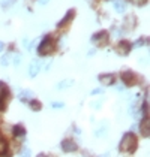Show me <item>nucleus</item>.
Returning <instances> with one entry per match:
<instances>
[{
  "mask_svg": "<svg viewBox=\"0 0 150 157\" xmlns=\"http://www.w3.org/2000/svg\"><path fill=\"white\" fill-rule=\"evenodd\" d=\"M29 105H30V109H32V111H41V109H42V105H41V102H39V100H30V102H29Z\"/></svg>",
  "mask_w": 150,
  "mask_h": 157,
  "instance_id": "nucleus-17",
  "label": "nucleus"
},
{
  "mask_svg": "<svg viewBox=\"0 0 150 157\" xmlns=\"http://www.w3.org/2000/svg\"><path fill=\"white\" fill-rule=\"evenodd\" d=\"M140 132H141V136L149 138V135H150V121H149V117H144V118L141 120V124H140Z\"/></svg>",
  "mask_w": 150,
  "mask_h": 157,
  "instance_id": "nucleus-7",
  "label": "nucleus"
},
{
  "mask_svg": "<svg viewBox=\"0 0 150 157\" xmlns=\"http://www.w3.org/2000/svg\"><path fill=\"white\" fill-rule=\"evenodd\" d=\"M74 15H75V11H74V9H71L69 12H68V13H66V15H65V18H63L62 21H60V23L57 24V27H63V25H65V24H68V23H71V20L74 18Z\"/></svg>",
  "mask_w": 150,
  "mask_h": 157,
  "instance_id": "nucleus-11",
  "label": "nucleus"
},
{
  "mask_svg": "<svg viewBox=\"0 0 150 157\" xmlns=\"http://www.w3.org/2000/svg\"><path fill=\"white\" fill-rule=\"evenodd\" d=\"M122 79H123L125 85H129V87H134V85H137L138 81H140L138 75H135V73L131 72V71H126V72L122 73Z\"/></svg>",
  "mask_w": 150,
  "mask_h": 157,
  "instance_id": "nucleus-3",
  "label": "nucleus"
},
{
  "mask_svg": "<svg viewBox=\"0 0 150 157\" xmlns=\"http://www.w3.org/2000/svg\"><path fill=\"white\" fill-rule=\"evenodd\" d=\"M27 2H29V0H27Z\"/></svg>",
  "mask_w": 150,
  "mask_h": 157,
  "instance_id": "nucleus-33",
  "label": "nucleus"
},
{
  "mask_svg": "<svg viewBox=\"0 0 150 157\" xmlns=\"http://www.w3.org/2000/svg\"><path fill=\"white\" fill-rule=\"evenodd\" d=\"M36 157H47V156H45V154H42V153H41V154H38Z\"/></svg>",
  "mask_w": 150,
  "mask_h": 157,
  "instance_id": "nucleus-31",
  "label": "nucleus"
},
{
  "mask_svg": "<svg viewBox=\"0 0 150 157\" xmlns=\"http://www.w3.org/2000/svg\"><path fill=\"white\" fill-rule=\"evenodd\" d=\"M2 153H6V142L0 139V154Z\"/></svg>",
  "mask_w": 150,
  "mask_h": 157,
  "instance_id": "nucleus-22",
  "label": "nucleus"
},
{
  "mask_svg": "<svg viewBox=\"0 0 150 157\" xmlns=\"http://www.w3.org/2000/svg\"><path fill=\"white\" fill-rule=\"evenodd\" d=\"M114 8H116V11H117L119 13L125 12V9H126L125 2H123V0H117V2H114Z\"/></svg>",
  "mask_w": 150,
  "mask_h": 157,
  "instance_id": "nucleus-12",
  "label": "nucleus"
},
{
  "mask_svg": "<svg viewBox=\"0 0 150 157\" xmlns=\"http://www.w3.org/2000/svg\"><path fill=\"white\" fill-rule=\"evenodd\" d=\"M9 61H11V56H9V54H6V56H3V57H2L0 64H2V66H8V64H9Z\"/></svg>",
  "mask_w": 150,
  "mask_h": 157,
  "instance_id": "nucleus-18",
  "label": "nucleus"
},
{
  "mask_svg": "<svg viewBox=\"0 0 150 157\" xmlns=\"http://www.w3.org/2000/svg\"><path fill=\"white\" fill-rule=\"evenodd\" d=\"M143 112H144V117H149V103L147 102L143 103Z\"/></svg>",
  "mask_w": 150,
  "mask_h": 157,
  "instance_id": "nucleus-21",
  "label": "nucleus"
},
{
  "mask_svg": "<svg viewBox=\"0 0 150 157\" xmlns=\"http://www.w3.org/2000/svg\"><path fill=\"white\" fill-rule=\"evenodd\" d=\"M143 42H144V40H143V39H138L137 42H135V44H134V47H141V45H143Z\"/></svg>",
  "mask_w": 150,
  "mask_h": 157,
  "instance_id": "nucleus-26",
  "label": "nucleus"
},
{
  "mask_svg": "<svg viewBox=\"0 0 150 157\" xmlns=\"http://www.w3.org/2000/svg\"><path fill=\"white\" fill-rule=\"evenodd\" d=\"M14 135L15 136H23V135H26V129H24V126H21V124H17L15 127H14Z\"/></svg>",
  "mask_w": 150,
  "mask_h": 157,
  "instance_id": "nucleus-14",
  "label": "nucleus"
},
{
  "mask_svg": "<svg viewBox=\"0 0 150 157\" xmlns=\"http://www.w3.org/2000/svg\"><path fill=\"white\" fill-rule=\"evenodd\" d=\"M137 138H135V135L134 133H125L123 135V138H122V141H120V144H119V150L122 151V153H134L135 150H137Z\"/></svg>",
  "mask_w": 150,
  "mask_h": 157,
  "instance_id": "nucleus-1",
  "label": "nucleus"
},
{
  "mask_svg": "<svg viewBox=\"0 0 150 157\" xmlns=\"http://www.w3.org/2000/svg\"><path fill=\"white\" fill-rule=\"evenodd\" d=\"M62 150L65 153H74L78 150V145L72 139H63L62 141Z\"/></svg>",
  "mask_w": 150,
  "mask_h": 157,
  "instance_id": "nucleus-6",
  "label": "nucleus"
},
{
  "mask_svg": "<svg viewBox=\"0 0 150 157\" xmlns=\"http://www.w3.org/2000/svg\"><path fill=\"white\" fill-rule=\"evenodd\" d=\"M21 157H30V150H29V148H24V150H23V154H21Z\"/></svg>",
  "mask_w": 150,
  "mask_h": 157,
  "instance_id": "nucleus-24",
  "label": "nucleus"
},
{
  "mask_svg": "<svg viewBox=\"0 0 150 157\" xmlns=\"http://www.w3.org/2000/svg\"><path fill=\"white\" fill-rule=\"evenodd\" d=\"M39 69H41L39 63H38V61H32V63L29 64V76L35 78L38 73H39Z\"/></svg>",
  "mask_w": 150,
  "mask_h": 157,
  "instance_id": "nucleus-10",
  "label": "nucleus"
},
{
  "mask_svg": "<svg viewBox=\"0 0 150 157\" xmlns=\"http://www.w3.org/2000/svg\"><path fill=\"white\" fill-rule=\"evenodd\" d=\"M3 48H5V45H3V42H2V40H0V52H2V51H3Z\"/></svg>",
  "mask_w": 150,
  "mask_h": 157,
  "instance_id": "nucleus-30",
  "label": "nucleus"
},
{
  "mask_svg": "<svg viewBox=\"0 0 150 157\" xmlns=\"http://www.w3.org/2000/svg\"><path fill=\"white\" fill-rule=\"evenodd\" d=\"M54 49H56V42H54L51 37H45V39L41 42V45L38 47V52H39L41 56H48Z\"/></svg>",
  "mask_w": 150,
  "mask_h": 157,
  "instance_id": "nucleus-2",
  "label": "nucleus"
},
{
  "mask_svg": "<svg viewBox=\"0 0 150 157\" xmlns=\"http://www.w3.org/2000/svg\"><path fill=\"white\" fill-rule=\"evenodd\" d=\"M137 25V17L135 15H129L125 18V23H123V27L126 30H134Z\"/></svg>",
  "mask_w": 150,
  "mask_h": 157,
  "instance_id": "nucleus-9",
  "label": "nucleus"
},
{
  "mask_svg": "<svg viewBox=\"0 0 150 157\" xmlns=\"http://www.w3.org/2000/svg\"><path fill=\"white\" fill-rule=\"evenodd\" d=\"M92 42L98 47H105L108 42V33L107 32H98L96 35L92 36Z\"/></svg>",
  "mask_w": 150,
  "mask_h": 157,
  "instance_id": "nucleus-4",
  "label": "nucleus"
},
{
  "mask_svg": "<svg viewBox=\"0 0 150 157\" xmlns=\"http://www.w3.org/2000/svg\"><path fill=\"white\" fill-rule=\"evenodd\" d=\"M30 97H33V91H32V90H23V91L20 93V99H21L23 102H26V100L30 99Z\"/></svg>",
  "mask_w": 150,
  "mask_h": 157,
  "instance_id": "nucleus-15",
  "label": "nucleus"
},
{
  "mask_svg": "<svg viewBox=\"0 0 150 157\" xmlns=\"http://www.w3.org/2000/svg\"><path fill=\"white\" fill-rule=\"evenodd\" d=\"M71 85H74V81H72V79H65L62 82H59L56 87H57L59 90H65V88H68V87H71Z\"/></svg>",
  "mask_w": 150,
  "mask_h": 157,
  "instance_id": "nucleus-13",
  "label": "nucleus"
},
{
  "mask_svg": "<svg viewBox=\"0 0 150 157\" xmlns=\"http://www.w3.org/2000/svg\"><path fill=\"white\" fill-rule=\"evenodd\" d=\"M48 2H50V0H39L41 5H45V3H48Z\"/></svg>",
  "mask_w": 150,
  "mask_h": 157,
  "instance_id": "nucleus-29",
  "label": "nucleus"
},
{
  "mask_svg": "<svg viewBox=\"0 0 150 157\" xmlns=\"http://www.w3.org/2000/svg\"><path fill=\"white\" fill-rule=\"evenodd\" d=\"M93 106H95L96 109H99L101 108V102H95V103H93Z\"/></svg>",
  "mask_w": 150,
  "mask_h": 157,
  "instance_id": "nucleus-28",
  "label": "nucleus"
},
{
  "mask_svg": "<svg viewBox=\"0 0 150 157\" xmlns=\"http://www.w3.org/2000/svg\"><path fill=\"white\" fill-rule=\"evenodd\" d=\"M102 93V90L101 88H95V90H92V94H101Z\"/></svg>",
  "mask_w": 150,
  "mask_h": 157,
  "instance_id": "nucleus-27",
  "label": "nucleus"
},
{
  "mask_svg": "<svg viewBox=\"0 0 150 157\" xmlns=\"http://www.w3.org/2000/svg\"><path fill=\"white\" fill-rule=\"evenodd\" d=\"M0 108H2V105H0Z\"/></svg>",
  "mask_w": 150,
  "mask_h": 157,
  "instance_id": "nucleus-32",
  "label": "nucleus"
},
{
  "mask_svg": "<svg viewBox=\"0 0 150 157\" xmlns=\"http://www.w3.org/2000/svg\"><path fill=\"white\" fill-rule=\"evenodd\" d=\"M14 3H15V0H0V5H2L3 8H9Z\"/></svg>",
  "mask_w": 150,
  "mask_h": 157,
  "instance_id": "nucleus-19",
  "label": "nucleus"
},
{
  "mask_svg": "<svg viewBox=\"0 0 150 157\" xmlns=\"http://www.w3.org/2000/svg\"><path fill=\"white\" fill-rule=\"evenodd\" d=\"M132 49V44H129L128 40H122V42H119L117 44V47H116V52L119 54V56H122V57H125L129 54V51Z\"/></svg>",
  "mask_w": 150,
  "mask_h": 157,
  "instance_id": "nucleus-5",
  "label": "nucleus"
},
{
  "mask_svg": "<svg viewBox=\"0 0 150 157\" xmlns=\"http://www.w3.org/2000/svg\"><path fill=\"white\" fill-rule=\"evenodd\" d=\"M51 108L62 109V108H65V103H63V102H53V103H51Z\"/></svg>",
  "mask_w": 150,
  "mask_h": 157,
  "instance_id": "nucleus-20",
  "label": "nucleus"
},
{
  "mask_svg": "<svg viewBox=\"0 0 150 157\" xmlns=\"http://www.w3.org/2000/svg\"><path fill=\"white\" fill-rule=\"evenodd\" d=\"M8 93H9V90H8V85L5 84V82H0V100H2V99H5V97L8 96Z\"/></svg>",
  "mask_w": 150,
  "mask_h": 157,
  "instance_id": "nucleus-16",
  "label": "nucleus"
},
{
  "mask_svg": "<svg viewBox=\"0 0 150 157\" xmlns=\"http://www.w3.org/2000/svg\"><path fill=\"white\" fill-rule=\"evenodd\" d=\"M114 81H116L114 73H102V75H99V82L102 85H112Z\"/></svg>",
  "mask_w": 150,
  "mask_h": 157,
  "instance_id": "nucleus-8",
  "label": "nucleus"
},
{
  "mask_svg": "<svg viewBox=\"0 0 150 157\" xmlns=\"http://www.w3.org/2000/svg\"><path fill=\"white\" fill-rule=\"evenodd\" d=\"M20 60H21V57L17 54V56L14 57V64H15V66H18V64H20Z\"/></svg>",
  "mask_w": 150,
  "mask_h": 157,
  "instance_id": "nucleus-25",
  "label": "nucleus"
},
{
  "mask_svg": "<svg viewBox=\"0 0 150 157\" xmlns=\"http://www.w3.org/2000/svg\"><path fill=\"white\" fill-rule=\"evenodd\" d=\"M131 3H134V5H137V6H141V5H144V2L146 0H129Z\"/></svg>",
  "mask_w": 150,
  "mask_h": 157,
  "instance_id": "nucleus-23",
  "label": "nucleus"
}]
</instances>
